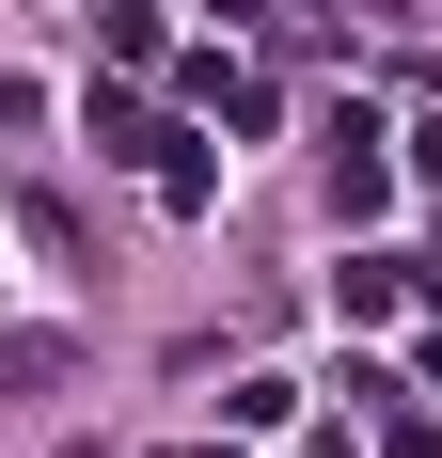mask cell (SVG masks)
<instances>
[{"label": "cell", "mask_w": 442, "mask_h": 458, "mask_svg": "<svg viewBox=\"0 0 442 458\" xmlns=\"http://www.w3.org/2000/svg\"><path fill=\"white\" fill-rule=\"evenodd\" d=\"M95 142H111V158H174V127H158L142 95H95Z\"/></svg>", "instance_id": "obj_2"}, {"label": "cell", "mask_w": 442, "mask_h": 458, "mask_svg": "<svg viewBox=\"0 0 442 458\" xmlns=\"http://www.w3.org/2000/svg\"><path fill=\"white\" fill-rule=\"evenodd\" d=\"M395 284H411V253H348V284H332V301H348V317H395Z\"/></svg>", "instance_id": "obj_3"}, {"label": "cell", "mask_w": 442, "mask_h": 458, "mask_svg": "<svg viewBox=\"0 0 442 458\" xmlns=\"http://www.w3.org/2000/svg\"><path fill=\"white\" fill-rule=\"evenodd\" d=\"M64 379H80V332H0V411H32Z\"/></svg>", "instance_id": "obj_1"}, {"label": "cell", "mask_w": 442, "mask_h": 458, "mask_svg": "<svg viewBox=\"0 0 442 458\" xmlns=\"http://www.w3.org/2000/svg\"><path fill=\"white\" fill-rule=\"evenodd\" d=\"M411 284H442V253H411Z\"/></svg>", "instance_id": "obj_4"}]
</instances>
